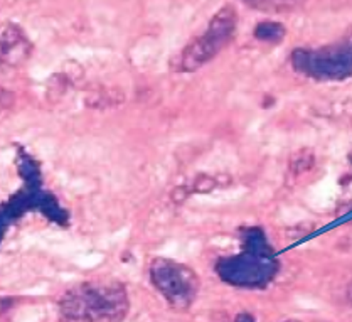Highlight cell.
Masks as SVG:
<instances>
[{
    "instance_id": "cell-1",
    "label": "cell",
    "mask_w": 352,
    "mask_h": 322,
    "mask_svg": "<svg viewBox=\"0 0 352 322\" xmlns=\"http://www.w3.org/2000/svg\"><path fill=\"white\" fill-rule=\"evenodd\" d=\"M129 309L126 288L115 280L78 283L59 301L61 316L71 322H122Z\"/></svg>"
},
{
    "instance_id": "cell-2",
    "label": "cell",
    "mask_w": 352,
    "mask_h": 322,
    "mask_svg": "<svg viewBox=\"0 0 352 322\" xmlns=\"http://www.w3.org/2000/svg\"><path fill=\"white\" fill-rule=\"evenodd\" d=\"M276 272V260L267 235L261 228L243 230V252L234 257L221 258L218 273L233 286H265Z\"/></svg>"
},
{
    "instance_id": "cell-3",
    "label": "cell",
    "mask_w": 352,
    "mask_h": 322,
    "mask_svg": "<svg viewBox=\"0 0 352 322\" xmlns=\"http://www.w3.org/2000/svg\"><path fill=\"white\" fill-rule=\"evenodd\" d=\"M238 24V12L233 6L221 7L209 21L204 34L189 43L179 58V68L186 73L201 69L216 58L233 39Z\"/></svg>"
},
{
    "instance_id": "cell-4",
    "label": "cell",
    "mask_w": 352,
    "mask_h": 322,
    "mask_svg": "<svg viewBox=\"0 0 352 322\" xmlns=\"http://www.w3.org/2000/svg\"><path fill=\"white\" fill-rule=\"evenodd\" d=\"M153 287L162 294L174 310H187L199 294V279L196 272L184 264L166 257H155L148 265Z\"/></svg>"
},
{
    "instance_id": "cell-5",
    "label": "cell",
    "mask_w": 352,
    "mask_h": 322,
    "mask_svg": "<svg viewBox=\"0 0 352 322\" xmlns=\"http://www.w3.org/2000/svg\"><path fill=\"white\" fill-rule=\"evenodd\" d=\"M295 71L320 81H342L352 76V43L332 44L320 50H295Z\"/></svg>"
},
{
    "instance_id": "cell-6",
    "label": "cell",
    "mask_w": 352,
    "mask_h": 322,
    "mask_svg": "<svg viewBox=\"0 0 352 322\" xmlns=\"http://www.w3.org/2000/svg\"><path fill=\"white\" fill-rule=\"evenodd\" d=\"M32 44L21 28L0 22V69L19 68L31 58Z\"/></svg>"
},
{
    "instance_id": "cell-7",
    "label": "cell",
    "mask_w": 352,
    "mask_h": 322,
    "mask_svg": "<svg viewBox=\"0 0 352 322\" xmlns=\"http://www.w3.org/2000/svg\"><path fill=\"white\" fill-rule=\"evenodd\" d=\"M285 28L280 22L263 21L256 24L253 34L258 41H263V43H280L285 37Z\"/></svg>"
},
{
    "instance_id": "cell-8",
    "label": "cell",
    "mask_w": 352,
    "mask_h": 322,
    "mask_svg": "<svg viewBox=\"0 0 352 322\" xmlns=\"http://www.w3.org/2000/svg\"><path fill=\"white\" fill-rule=\"evenodd\" d=\"M248 6L254 7V9H261V10H276V9H283V7L290 6L294 3L295 0H245Z\"/></svg>"
},
{
    "instance_id": "cell-9",
    "label": "cell",
    "mask_w": 352,
    "mask_h": 322,
    "mask_svg": "<svg viewBox=\"0 0 352 322\" xmlns=\"http://www.w3.org/2000/svg\"><path fill=\"white\" fill-rule=\"evenodd\" d=\"M234 322H254V317L252 316V314L243 312V314H238V316H236Z\"/></svg>"
},
{
    "instance_id": "cell-10",
    "label": "cell",
    "mask_w": 352,
    "mask_h": 322,
    "mask_svg": "<svg viewBox=\"0 0 352 322\" xmlns=\"http://www.w3.org/2000/svg\"><path fill=\"white\" fill-rule=\"evenodd\" d=\"M347 301H349L352 305V282L349 283V287H347Z\"/></svg>"
},
{
    "instance_id": "cell-11",
    "label": "cell",
    "mask_w": 352,
    "mask_h": 322,
    "mask_svg": "<svg viewBox=\"0 0 352 322\" xmlns=\"http://www.w3.org/2000/svg\"><path fill=\"white\" fill-rule=\"evenodd\" d=\"M2 302H6V301H0V312H2L3 309H7V307H9V305H2Z\"/></svg>"
},
{
    "instance_id": "cell-12",
    "label": "cell",
    "mask_w": 352,
    "mask_h": 322,
    "mask_svg": "<svg viewBox=\"0 0 352 322\" xmlns=\"http://www.w3.org/2000/svg\"><path fill=\"white\" fill-rule=\"evenodd\" d=\"M349 160H351V164H352V152L349 153Z\"/></svg>"
},
{
    "instance_id": "cell-13",
    "label": "cell",
    "mask_w": 352,
    "mask_h": 322,
    "mask_svg": "<svg viewBox=\"0 0 352 322\" xmlns=\"http://www.w3.org/2000/svg\"><path fill=\"white\" fill-rule=\"evenodd\" d=\"M287 322H297V321H287Z\"/></svg>"
}]
</instances>
